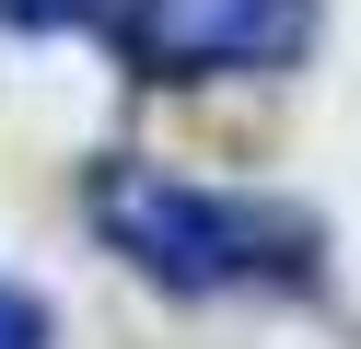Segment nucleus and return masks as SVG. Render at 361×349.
Masks as SVG:
<instances>
[{
  "mask_svg": "<svg viewBox=\"0 0 361 349\" xmlns=\"http://www.w3.org/2000/svg\"><path fill=\"white\" fill-rule=\"evenodd\" d=\"M82 209L140 279L198 291V302L210 291H303L326 268L314 209L257 198V186H198V175H164V163H105Z\"/></svg>",
  "mask_w": 361,
  "mask_h": 349,
  "instance_id": "nucleus-1",
  "label": "nucleus"
},
{
  "mask_svg": "<svg viewBox=\"0 0 361 349\" xmlns=\"http://www.w3.org/2000/svg\"><path fill=\"white\" fill-rule=\"evenodd\" d=\"M117 0H0V23H24V35H71V23H105Z\"/></svg>",
  "mask_w": 361,
  "mask_h": 349,
  "instance_id": "nucleus-3",
  "label": "nucleus"
},
{
  "mask_svg": "<svg viewBox=\"0 0 361 349\" xmlns=\"http://www.w3.org/2000/svg\"><path fill=\"white\" fill-rule=\"evenodd\" d=\"M0 349H47V302L0 279Z\"/></svg>",
  "mask_w": 361,
  "mask_h": 349,
  "instance_id": "nucleus-4",
  "label": "nucleus"
},
{
  "mask_svg": "<svg viewBox=\"0 0 361 349\" xmlns=\"http://www.w3.org/2000/svg\"><path fill=\"white\" fill-rule=\"evenodd\" d=\"M105 35L140 82H257L314 47V0H117Z\"/></svg>",
  "mask_w": 361,
  "mask_h": 349,
  "instance_id": "nucleus-2",
  "label": "nucleus"
}]
</instances>
